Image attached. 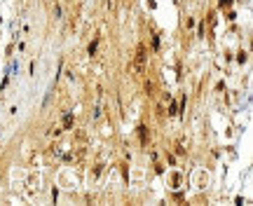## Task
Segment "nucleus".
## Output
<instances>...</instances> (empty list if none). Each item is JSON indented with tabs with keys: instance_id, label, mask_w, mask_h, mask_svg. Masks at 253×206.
Returning a JSON list of instances; mask_svg holds the SVG:
<instances>
[{
	"instance_id": "obj_1",
	"label": "nucleus",
	"mask_w": 253,
	"mask_h": 206,
	"mask_svg": "<svg viewBox=\"0 0 253 206\" xmlns=\"http://www.w3.org/2000/svg\"><path fill=\"white\" fill-rule=\"evenodd\" d=\"M143 66H146V49L141 45L138 52H136V70H143Z\"/></svg>"
},
{
	"instance_id": "obj_2",
	"label": "nucleus",
	"mask_w": 253,
	"mask_h": 206,
	"mask_svg": "<svg viewBox=\"0 0 253 206\" xmlns=\"http://www.w3.org/2000/svg\"><path fill=\"white\" fill-rule=\"evenodd\" d=\"M70 124H73V115H66L63 117V127H70Z\"/></svg>"
},
{
	"instance_id": "obj_3",
	"label": "nucleus",
	"mask_w": 253,
	"mask_h": 206,
	"mask_svg": "<svg viewBox=\"0 0 253 206\" xmlns=\"http://www.w3.org/2000/svg\"><path fill=\"white\" fill-rule=\"evenodd\" d=\"M96 45H99V42H96V40H94V42H92V45H89V54H94V52H96Z\"/></svg>"
},
{
	"instance_id": "obj_4",
	"label": "nucleus",
	"mask_w": 253,
	"mask_h": 206,
	"mask_svg": "<svg viewBox=\"0 0 253 206\" xmlns=\"http://www.w3.org/2000/svg\"><path fill=\"white\" fill-rule=\"evenodd\" d=\"M220 5H230V0H220Z\"/></svg>"
}]
</instances>
